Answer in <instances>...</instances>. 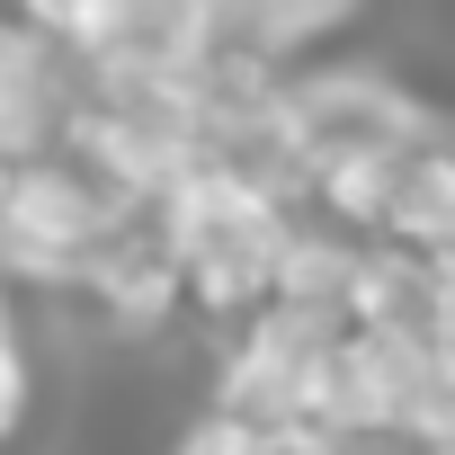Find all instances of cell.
<instances>
[{
    "instance_id": "cell-8",
    "label": "cell",
    "mask_w": 455,
    "mask_h": 455,
    "mask_svg": "<svg viewBox=\"0 0 455 455\" xmlns=\"http://www.w3.org/2000/svg\"><path fill=\"white\" fill-rule=\"evenodd\" d=\"M348 455H428L419 437H348Z\"/></svg>"
},
{
    "instance_id": "cell-2",
    "label": "cell",
    "mask_w": 455,
    "mask_h": 455,
    "mask_svg": "<svg viewBox=\"0 0 455 455\" xmlns=\"http://www.w3.org/2000/svg\"><path fill=\"white\" fill-rule=\"evenodd\" d=\"M277 125L304 161V188L313 179H339V170H366L384 161L393 143L428 134L437 108L393 72V63H286L277 72Z\"/></svg>"
},
{
    "instance_id": "cell-1",
    "label": "cell",
    "mask_w": 455,
    "mask_h": 455,
    "mask_svg": "<svg viewBox=\"0 0 455 455\" xmlns=\"http://www.w3.org/2000/svg\"><path fill=\"white\" fill-rule=\"evenodd\" d=\"M161 233H170L188 313L196 322H242L251 304L277 295V259H286V233H295V196L242 188L223 170H179L161 188Z\"/></svg>"
},
{
    "instance_id": "cell-5",
    "label": "cell",
    "mask_w": 455,
    "mask_h": 455,
    "mask_svg": "<svg viewBox=\"0 0 455 455\" xmlns=\"http://www.w3.org/2000/svg\"><path fill=\"white\" fill-rule=\"evenodd\" d=\"M28 411H36V348H28V313L0 304V455L28 437Z\"/></svg>"
},
{
    "instance_id": "cell-6",
    "label": "cell",
    "mask_w": 455,
    "mask_h": 455,
    "mask_svg": "<svg viewBox=\"0 0 455 455\" xmlns=\"http://www.w3.org/2000/svg\"><path fill=\"white\" fill-rule=\"evenodd\" d=\"M357 10H366V0H259V19H268V36L286 45V63H295L304 45L339 36V28H348Z\"/></svg>"
},
{
    "instance_id": "cell-9",
    "label": "cell",
    "mask_w": 455,
    "mask_h": 455,
    "mask_svg": "<svg viewBox=\"0 0 455 455\" xmlns=\"http://www.w3.org/2000/svg\"><path fill=\"white\" fill-rule=\"evenodd\" d=\"M0 304H10V268H0Z\"/></svg>"
},
{
    "instance_id": "cell-3",
    "label": "cell",
    "mask_w": 455,
    "mask_h": 455,
    "mask_svg": "<svg viewBox=\"0 0 455 455\" xmlns=\"http://www.w3.org/2000/svg\"><path fill=\"white\" fill-rule=\"evenodd\" d=\"M72 108H81V54L63 36L28 28L0 0V161H28V152L63 143Z\"/></svg>"
},
{
    "instance_id": "cell-7",
    "label": "cell",
    "mask_w": 455,
    "mask_h": 455,
    "mask_svg": "<svg viewBox=\"0 0 455 455\" xmlns=\"http://www.w3.org/2000/svg\"><path fill=\"white\" fill-rule=\"evenodd\" d=\"M10 10L28 19V28H45V36H63V45H81V28L108 10V0H10Z\"/></svg>"
},
{
    "instance_id": "cell-4",
    "label": "cell",
    "mask_w": 455,
    "mask_h": 455,
    "mask_svg": "<svg viewBox=\"0 0 455 455\" xmlns=\"http://www.w3.org/2000/svg\"><path fill=\"white\" fill-rule=\"evenodd\" d=\"M90 72H152L196 81L205 72V0H108L72 45Z\"/></svg>"
}]
</instances>
